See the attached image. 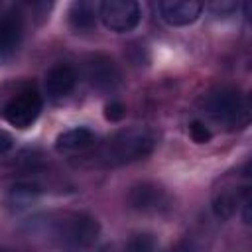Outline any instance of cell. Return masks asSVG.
<instances>
[{
	"label": "cell",
	"instance_id": "7",
	"mask_svg": "<svg viewBox=\"0 0 252 252\" xmlns=\"http://www.w3.org/2000/svg\"><path fill=\"white\" fill-rule=\"evenodd\" d=\"M126 203L130 209L138 213H152V215L165 213L173 205L171 195L165 191V187H161L156 181H140L132 185L126 195Z\"/></svg>",
	"mask_w": 252,
	"mask_h": 252
},
{
	"label": "cell",
	"instance_id": "12",
	"mask_svg": "<svg viewBox=\"0 0 252 252\" xmlns=\"http://www.w3.org/2000/svg\"><path fill=\"white\" fill-rule=\"evenodd\" d=\"M94 144H96V134L91 128L77 126V128H71V130L59 134L55 148H57V152L71 154V152H87Z\"/></svg>",
	"mask_w": 252,
	"mask_h": 252
},
{
	"label": "cell",
	"instance_id": "10",
	"mask_svg": "<svg viewBox=\"0 0 252 252\" xmlns=\"http://www.w3.org/2000/svg\"><path fill=\"white\" fill-rule=\"evenodd\" d=\"M45 93L49 98H65L77 85V71L67 63H55L45 73Z\"/></svg>",
	"mask_w": 252,
	"mask_h": 252
},
{
	"label": "cell",
	"instance_id": "15",
	"mask_svg": "<svg viewBox=\"0 0 252 252\" xmlns=\"http://www.w3.org/2000/svg\"><path fill=\"white\" fill-rule=\"evenodd\" d=\"M126 252H159V242L152 232H136L128 238Z\"/></svg>",
	"mask_w": 252,
	"mask_h": 252
},
{
	"label": "cell",
	"instance_id": "19",
	"mask_svg": "<svg viewBox=\"0 0 252 252\" xmlns=\"http://www.w3.org/2000/svg\"><path fill=\"white\" fill-rule=\"evenodd\" d=\"M167 252H203V248L195 240L185 238V240H179L175 246H171Z\"/></svg>",
	"mask_w": 252,
	"mask_h": 252
},
{
	"label": "cell",
	"instance_id": "2",
	"mask_svg": "<svg viewBox=\"0 0 252 252\" xmlns=\"http://www.w3.org/2000/svg\"><path fill=\"white\" fill-rule=\"evenodd\" d=\"M43 228L51 240L69 250L91 248L100 234L98 220L89 213H59L47 217Z\"/></svg>",
	"mask_w": 252,
	"mask_h": 252
},
{
	"label": "cell",
	"instance_id": "3",
	"mask_svg": "<svg viewBox=\"0 0 252 252\" xmlns=\"http://www.w3.org/2000/svg\"><path fill=\"white\" fill-rule=\"evenodd\" d=\"M203 110L211 122L222 130H242L250 122V104L246 94L234 87H217L203 98Z\"/></svg>",
	"mask_w": 252,
	"mask_h": 252
},
{
	"label": "cell",
	"instance_id": "18",
	"mask_svg": "<svg viewBox=\"0 0 252 252\" xmlns=\"http://www.w3.org/2000/svg\"><path fill=\"white\" fill-rule=\"evenodd\" d=\"M209 10L213 16H230L238 10V4L236 2H230V0H220V2H213L209 4Z\"/></svg>",
	"mask_w": 252,
	"mask_h": 252
},
{
	"label": "cell",
	"instance_id": "8",
	"mask_svg": "<svg viewBox=\"0 0 252 252\" xmlns=\"http://www.w3.org/2000/svg\"><path fill=\"white\" fill-rule=\"evenodd\" d=\"M83 75H85L87 83L100 93L114 91L122 83V71H120L118 63L104 53L89 55L83 63Z\"/></svg>",
	"mask_w": 252,
	"mask_h": 252
},
{
	"label": "cell",
	"instance_id": "20",
	"mask_svg": "<svg viewBox=\"0 0 252 252\" xmlns=\"http://www.w3.org/2000/svg\"><path fill=\"white\" fill-rule=\"evenodd\" d=\"M12 146H14V140H12V136H10L8 132L0 130V154H6L8 150H12Z\"/></svg>",
	"mask_w": 252,
	"mask_h": 252
},
{
	"label": "cell",
	"instance_id": "21",
	"mask_svg": "<svg viewBox=\"0 0 252 252\" xmlns=\"http://www.w3.org/2000/svg\"><path fill=\"white\" fill-rule=\"evenodd\" d=\"M0 252H4V250H0Z\"/></svg>",
	"mask_w": 252,
	"mask_h": 252
},
{
	"label": "cell",
	"instance_id": "11",
	"mask_svg": "<svg viewBox=\"0 0 252 252\" xmlns=\"http://www.w3.org/2000/svg\"><path fill=\"white\" fill-rule=\"evenodd\" d=\"M24 37V20L22 14L12 10L6 12L0 18V57H8L12 55Z\"/></svg>",
	"mask_w": 252,
	"mask_h": 252
},
{
	"label": "cell",
	"instance_id": "4",
	"mask_svg": "<svg viewBox=\"0 0 252 252\" xmlns=\"http://www.w3.org/2000/svg\"><path fill=\"white\" fill-rule=\"evenodd\" d=\"M250 195V167L248 163L242 165L240 171H232L219 179L213 189L211 205L213 213L219 219H230L236 209H240L244 197Z\"/></svg>",
	"mask_w": 252,
	"mask_h": 252
},
{
	"label": "cell",
	"instance_id": "13",
	"mask_svg": "<svg viewBox=\"0 0 252 252\" xmlns=\"http://www.w3.org/2000/svg\"><path fill=\"white\" fill-rule=\"evenodd\" d=\"M67 16H69V28L75 33H87L96 26L98 10H96V4L87 2V0H79V2L71 4Z\"/></svg>",
	"mask_w": 252,
	"mask_h": 252
},
{
	"label": "cell",
	"instance_id": "5",
	"mask_svg": "<svg viewBox=\"0 0 252 252\" xmlns=\"http://www.w3.org/2000/svg\"><path fill=\"white\" fill-rule=\"evenodd\" d=\"M104 28L116 33L132 32L142 20V8L134 0H104L96 4Z\"/></svg>",
	"mask_w": 252,
	"mask_h": 252
},
{
	"label": "cell",
	"instance_id": "14",
	"mask_svg": "<svg viewBox=\"0 0 252 252\" xmlns=\"http://www.w3.org/2000/svg\"><path fill=\"white\" fill-rule=\"evenodd\" d=\"M39 187L35 183H30V181H22V183H16L14 187H10L8 191V197H6V203L20 211V209H28L37 197H39Z\"/></svg>",
	"mask_w": 252,
	"mask_h": 252
},
{
	"label": "cell",
	"instance_id": "17",
	"mask_svg": "<svg viewBox=\"0 0 252 252\" xmlns=\"http://www.w3.org/2000/svg\"><path fill=\"white\" fill-rule=\"evenodd\" d=\"M124 116H126V106L120 100H110L104 106V118L108 122H120Z\"/></svg>",
	"mask_w": 252,
	"mask_h": 252
},
{
	"label": "cell",
	"instance_id": "16",
	"mask_svg": "<svg viewBox=\"0 0 252 252\" xmlns=\"http://www.w3.org/2000/svg\"><path fill=\"white\" fill-rule=\"evenodd\" d=\"M189 136L195 144H207V142H211L213 132L203 120H193V122H189Z\"/></svg>",
	"mask_w": 252,
	"mask_h": 252
},
{
	"label": "cell",
	"instance_id": "1",
	"mask_svg": "<svg viewBox=\"0 0 252 252\" xmlns=\"http://www.w3.org/2000/svg\"><path fill=\"white\" fill-rule=\"evenodd\" d=\"M158 146V134L150 126H128L110 134L104 142L94 144L85 154L91 165L120 167L148 158Z\"/></svg>",
	"mask_w": 252,
	"mask_h": 252
},
{
	"label": "cell",
	"instance_id": "9",
	"mask_svg": "<svg viewBox=\"0 0 252 252\" xmlns=\"http://www.w3.org/2000/svg\"><path fill=\"white\" fill-rule=\"evenodd\" d=\"M158 12L169 26H189L201 16L203 4L195 0H161L158 4Z\"/></svg>",
	"mask_w": 252,
	"mask_h": 252
},
{
	"label": "cell",
	"instance_id": "6",
	"mask_svg": "<svg viewBox=\"0 0 252 252\" xmlns=\"http://www.w3.org/2000/svg\"><path fill=\"white\" fill-rule=\"evenodd\" d=\"M41 108H43L41 94L35 89H24V91L16 93L6 102L2 114H4V118H6V122L10 126L26 130V128H30L37 120Z\"/></svg>",
	"mask_w": 252,
	"mask_h": 252
}]
</instances>
